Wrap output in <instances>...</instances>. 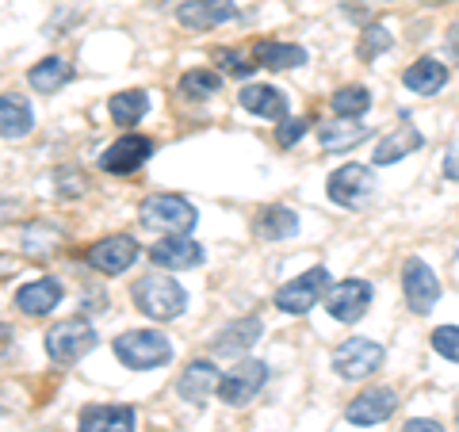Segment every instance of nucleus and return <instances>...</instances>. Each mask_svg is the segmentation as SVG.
<instances>
[{"label":"nucleus","mask_w":459,"mask_h":432,"mask_svg":"<svg viewBox=\"0 0 459 432\" xmlns=\"http://www.w3.org/2000/svg\"><path fill=\"white\" fill-rule=\"evenodd\" d=\"M131 295L138 302V310L153 322H172L184 314V307H188V291H184L172 276H142Z\"/></svg>","instance_id":"f257e3e1"},{"label":"nucleus","mask_w":459,"mask_h":432,"mask_svg":"<svg viewBox=\"0 0 459 432\" xmlns=\"http://www.w3.org/2000/svg\"><path fill=\"white\" fill-rule=\"evenodd\" d=\"M115 356L131 371H153L172 359V344L157 329H131V333L115 337Z\"/></svg>","instance_id":"f03ea898"},{"label":"nucleus","mask_w":459,"mask_h":432,"mask_svg":"<svg viewBox=\"0 0 459 432\" xmlns=\"http://www.w3.org/2000/svg\"><path fill=\"white\" fill-rule=\"evenodd\" d=\"M138 214H142V226L165 229V234H192L195 219H199L195 207L180 195H150L146 203L138 207Z\"/></svg>","instance_id":"7ed1b4c3"},{"label":"nucleus","mask_w":459,"mask_h":432,"mask_svg":"<svg viewBox=\"0 0 459 432\" xmlns=\"http://www.w3.org/2000/svg\"><path fill=\"white\" fill-rule=\"evenodd\" d=\"M92 344H96V329L81 318H69V322H57L47 333V356L54 364H74Z\"/></svg>","instance_id":"20e7f679"},{"label":"nucleus","mask_w":459,"mask_h":432,"mask_svg":"<svg viewBox=\"0 0 459 432\" xmlns=\"http://www.w3.org/2000/svg\"><path fill=\"white\" fill-rule=\"evenodd\" d=\"M268 383V364L264 359H241L238 367H230L219 379V394L226 406H246L261 394V386Z\"/></svg>","instance_id":"39448f33"},{"label":"nucleus","mask_w":459,"mask_h":432,"mask_svg":"<svg viewBox=\"0 0 459 432\" xmlns=\"http://www.w3.org/2000/svg\"><path fill=\"white\" fill-rule=\"evenodd\" d=\"M383 344L379 341H368V337H352L344 341L341 349L333 352V367L341 379H368L371 371L383 367Z\"/></svg>","instance_id":"423d86ee"},{"label":"nucleus","mask_w":459,"mask_h":432,"mask_svg":"<svg viewBox=\"0 0 459 432\" xmlns=\"http://www.w3.org/2000/svg\"><path fill=\"white\" fill-rule=\"evenodd\" d=\"M329 287V272L325 268H310L303 276H295L291 283H283L276 291V307L283 314H307L310 307H318L322 291Z\"/></svg>","instance_id":"0eeeda50"},{"label":"nucleus","mask_w":459,"mask_h":432,"mask_svg":"<svg viewBox=\"0 0 459 432\" xmlns=\"http://www.w3.org/2000/svg\"><path fill=\"white\" fill-rule=\"evenodd\" d=\"M402 291H406V302H410L413 314H429L440 298V280L433 276V268L425 261L410 256V261L402 264Z\"/></svg>","instance_id":"6e6552de"},{"label":"nucleus","mask_w":459,"mask_h":432,"mask_svg":"<svg viewBox=\"0 0 459 432\" xmlns=\"http://www.w3.org/2000/svg\"><path fill=\"white\" fill-rule=\"evenodd\" d=\"M371 188H376V180H371V168H364V165H341L337 172H329V180H325V195L333 199L337 207H360L371 195Z\"/></svg>","instance_id":"1a4fd4ad"},{"label":"nucleus","mask_w":459,"mask_h":432,"mask_svg":"<svg viewBox=\"0 0 459 432\" xmlns=\"http://www.w3.org/2000/svg\"><path fill=\"white\" fill-rule=\"evenodd\" d=\"M153 153V142L142 138V134H123L119 142H111V146L104 150V157H100V168L104 172H115V177H126V172H134L150 161Z\"/></svg>","instance_id":"9d476101"},{"label":"nucleus","mask_w":459,"mask_h":432,"mask_svg":"<svg viewBox=\"0 0 459 432\" xmlns=\"http://www.w3.org/2000/svg\"><path fill=\"white\" fill-rule=\"evenodd\" d=\"M371 307V283L368 280H344L325 295V310L337 322H360Z\"/></svg>","instance_id":"9b49d317"},{"label":"nucleus","mask_w":459,"mask_h":432,"mask_svg":"<svg viewBox=\"0 0 459 432\" xmlns=\"http://www.w3.org/2000/svg\"><path fill=\"white\" fill-rule=\"evenodd\" d=\"M134 256H138L134 238L115 234V238H104V241L92 245V249H89V264L96 272H104V276H119V272H126L134 264Z\"/></svg>","instance_id":"f8f14e48"},{"label":"nucleus","mask_w":459,"mask_h":432,"mask_svg":"<svg viewBox=\"0 0 459 432\" xmlns=\"http://www.w3.org/2000/svg\"><path fill=\"white\" fill-rule=\"evenodd\" d=\"M398 410V394L386 391V386H371V391H364L360 398H352V406L344 410V417H349L352 425H383L386 417H391Z\"/></svg>","instance_id":"ddd939ff"},{"label":"nucleus","mask_w":459,"mask_h":432,"mask_svg":"<svg viewBox=\"0 0 459 432\" xmlns=\"http://www.w3.org/2000/svg\"><path fill=\"white\" fill-rule=\"evenodd\" d=\"M150 261L157 268H169V272H180V268H195L204 264V249H199V241L184 238V234H169L165 241H157L150 249Z\"/></svg>","instance_id":"4468645a"},{"label":"nucleus","mask_w":459,"mask_h":432,"mask_svg":"<svg viewBox=\"0 0 459 432\" xmlns=\"http://www.w3.org/2000/svg\"><path fill=\"white\" fill-rule=\"evenodd\" d=\"M234 16H238L234 4H226V0H184L177 8V20L184 27H192V31H211V27H219Z\"/></svg>","instance_id":"2eb2a0df"},{"label":"nucleus","mask_w":459,"mask_h":432,"mask_svg":"<svg viewBox=\"0 0 459 432\" xmlns=\"http://www.w3.org/2000/svg\"><path fill=\"white\" fill-rule=\"evenodd\" d=\"M57 302H62V283L57 280H35V283H23L16 291V307L27 314V318H42V314H50Z\"/></svg>","instance_id":"dca6fc26"},{"label":"nucleus","mask_w":459,"mask_h":432,"mask_svg":"<svg viewBox=\"0 0 459 432\" xmlns=\"http://www.w3.org/2000/svg\"><path fill=\"white\" fill-rule=\"evenodd\" d=\"M35 126L31 104L16 92H0V138H27Z\"/></svg>","instance_id":"f3484780"},{"label":"nucleus","mask_w":459,"mask_h":432,"mask_svg":"<svg viewBox=\"0 0 459 432\" xmlns=\"http://www.w3.org/2000/svg\"><path fill=\"white\" fill-rule=\"evenodd\" d=\"M219 367L211 364V359H192L188 367H184V376H180V383H177V391H180V398L184 402H204L214 386H219Z\"/></svg>","instance_id":"a211bd4d"},{"label":"nucleus","mask_w":459,"mask_h":432,"mask_svg":"<svg viewBox=\"0 0 459 432\" xmlns=\"http://www.w3.org/2000/svg\"><path fill=\"white\" fill-rule=\"evenodd\" d=\"M81 432H134L131 406H89L81 413Z\"/></svg>","instance_id":"6ab92c4d"},{"label":"nucleus","mask_w":459,"mask_h":432,"mask_svg":"<svg viewBox=\"0 0 459 432\" xmlns=\"http://www.w3.org/2000/svg\"><path fill=\"white\" fill-rule=\"evenodd\" d=\"M368 123H356V119H337V123H322L318 126V142L325 153H344L352 146H360V142L368 138Z\"/></svg>","instance_id":"aec40b11"},{"label":"nucleus","mask_w":459,"mask_h":432,"mask_svg":"<svg viewBox=\"0 0 459 432\" xmlns=\"http://www.w3.org/2000/svg\"><path fill=\"white\" fill-rule=\"evenodd\" d=\"M238 99H241V108L261 115V119H287V99L272 84H246Z\"/></svg>","instance_id":"412c9836"},{"label":"nucleus","mask_w":459,"mask_h":432,"mask_svg":"<svg viewBox=\"0 0 459 432\" xmlns=\"http://www.w3.org/2000/svg\"><path fill=\"white\" fill-rule=\"evenodd\" d=\"M402 81L418 96H437L444 84H448V69H444V62H437V57H421V62H413L406 73H402Z\"/></svg>","instance_id":"4be33fe9"},{"label":"nucleus","mask_w":459,"mask_h":432,"mask_svg":"<svg viewBox=\"0 0 459 432\" xmlns=\"http://www.w3.org/2000/svg\"><path fill=\"white\" fill-rule=\"evenodd\" d=\"M264 333V322L261 318H241L234 325H226L219 337H214V352L219 356H234V352H246L249 344H256V337Z\"/></svg>","instance_id":"5701e85b"},{"label":"nucleus","mask_w":459,"mask_h":432,"mask_svg":"<svg viewBox=\"0 0 459 432\" xmlns=\"http://www.w3.org/2000/svg\"><path fill=\"white\" fill-rule=\"evenodd\" d=\"M35 92H57L62 84L74 81V65L65 62V57H47V62H39L31 73H27Z\"/></svg>","instance_id":"b1692460"},{"label":"nucleus","mask_w":459,"mask_h":432,"mask_svg":"<svg viewBox=\"0 0 459 432\" xmlns=\"http://www.w3.org/2000/svg\"><path fill=\"white\" fill-rule=\"evenodd\" d=\"M413 150H421V134L413 131V126H398L394 134H386L376 146V165H394Z\"/></svg>","instance_id":"393cba45"},{"label":"nucleus","mask_w":459,"mask_h":432,"mask_svg":"<svg viewBox=\"0 0 459 432\" xmlns=\"http://www.w3.org/2000/svg\"><path fill=\"white\" fill-rule=\"evenodd\" d=\"M256 62L264 69H295L307 62V50L303 47H291V42H256Z\"/></svg>","instance_id":"a878e982"},{"label":"nucleus","mask_w":459,"mask_h":432,"mask_svg":"<svg viewBox=\"0 0 459 432\" xmlns=\"http://www.w3.org/2000/svg\"><path fill=\"white\" fill-rule=\"evenodd\" d=\"M295 229H299V214L291 207H268V211H261V219H256V234L264 241H283V238H291Z\"/></svg>","instance_id":"bb28decb"},{"label":"nucleus","mask_w":459,"mask_h":432,"mask_svg":"<svg viewBox=\"0 0 459 432\" xmlns=\"http://www.w3.org/2000/svg\"><path fill=\"white\" fill-rule=\"evenodd\" d=\"M150 108V96L146 92H115L108 99V111H111V119L119 123V126H134L142 115H146Z\"/></svg>","instance_id":"cd10ccee"},{"label":"nucleus","mask_w":459,"mask_h":432,"mask_svg":"<svg viewBox=\"0 0 459 432\" xmlns=\"http://www.w3.org/2000/svg\"><path fill=\"white\" fill-rule=\"evenodd\" d=\"M368 108H371V92L364 84H349V89L333 92V111L341 119H360V115H368Z\"/></svg>","instance_id":"c85d7f7f"},{"label":"nucleus","mask_w":459,"mask_h":432,"mask_svg":"<svg viewBox=\"0 0 459 432\" xmlns=\"http://www.w3.org/2000/svg\"><path fill=\"white\" fill-rule=\"evenodd\" d=\"M222 89V77L214 73V69H192V73L180 77V92L188 99H207Z\"/></svg>","instance_id":"c756f323"},{"label":"nucleus","mask_w":459,"mask_h":432,"mask_svg":"<svg viewBox=\"0 0 459 432\" xmlns=\"http://www.w3.org/2000/svg\"><path fill=\"white\" fill-rule=\"evenodd\" d=\"M383 50H391V31H386L383 23H371L368 31L360 35V57L371 62V57H379Z\"/></svg>","instance_id":"7c9ffc66"},{"label":"nucleus","mask_w":459,"mask_h":432,"mask_svg":"<svg viewBox=\"0 0 459 432\" xmlns=\"http://www.w3.org/2000/svg\"><path fill=\"white\" fill-rule=\"evenodd\" d=\"M433 349H437L444 359L459 364V325H440L437 333H433Z\"/></svg>","instance_id":"2f4dec72"},{"label":"nucleus","mask_w":459,"mask_h":432,"mask_svg":"<svg viewBox=\"0 0 459 432\" xmlns=\"http://www.w3.org/2000/svg\"><path fill=\"white\" fill-rule=\"evenodd\" d=\"M219 65L226 69V73H234V77H246V73H253V69L261 65V62H249V57L241 54V50H219Z\"/></svg>","instance_id":"473e14b6"},{"label":"nucleus","mask_w":459,"mask_h":432,"mask_svg":"<svg viewBox=\"0 0 459 432\" xmlns=\"http://www.w3.org/2000/svg\"><path fill=\"white\" fill-rule=\"evenodd\" d=\"M303 134H307V119H280V126H276V142H280L283 150L295 146Z\"/></svg>","instance_id":"72a5a7b5"},{"label":"nucleus","mask_w":459,"mask_h":432,"mask_svg":"<svg viewBox=\"0 0 459 432\" xmlns=\"http://www.w3.org/2000/svg\"><path fill=\"white\" fill-rule=\"evenodd\" d=\"M444 177L459 184V142H455V146H452L448 153H444Z\"/></svg>","instance_id":"f704fd0d"},{"label":"nucleus","mask_w":459,"mask_h":432,"mask_svg":"<svg viewBox=\"0 0 459 432\" xmlns=\"http://www.w3.org/2000/svg\"><path fill=\"white\" fill-rule=\"evenodd\" d=\"M402 432H444V428H440L437 421H425V417H418V421H410Z\"/></svg>","instance_id":"c9c22d12"},{"label":"nucleus","mask_w":459,"mask_h":432,"mask_svg":"<svg viewBox=\"0 0 459 432\" xmlns=\"http://www.w3.org/2000/svg\"><path fill=\"white\" fill-rule=\"evenodd\" d=\"M448 54L459 62V23H452V31H448Z\"/></svg>","instance_id":"e433bc0d"},{"label":"nucleus","mask_w":459,"mask_h":432,"mask_svg":"<svg viewBox=\"0 0 459 432\" xmlns=\"http://www.w3.org/2000/svg\"><path fill=\"white\" fill-rule=\"evenodd\" d=\"M4 344H8V329L0 325V349H4Z\"/></svg>","instance_id":"4c0bfd02"},{"label":"nucleus","mask_w":459,"mask_h":432,"mask_svg":"<svg viewBox=\"0 0 459 432\" xmlns=\"http://www.w3.org/2000/svg\"><path fill=\"white\" fill-rule=\"evenodd\" d=\"M429 4H444V0H429Z\"/></svg>","instance_id":"58836bf2"}]
</instances>
